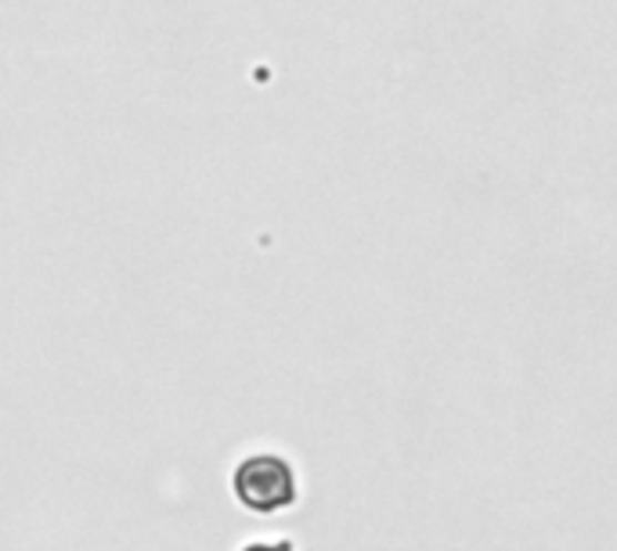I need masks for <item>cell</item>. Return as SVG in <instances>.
<instances>
[{
	"instance_id": "1",
	"label": "cell",
	"mask_w": 617,
	"mask_h": 551,
	"mask_svg": "<svg viewBox=\"0 0 617 551\" xmlns=\"http://www.w3.org/2000/svg\"><path fill=\"white\" fill-rule=\"evenodd\" d=\"M235 498L246 504L250 512H282L296 501V476L293 466L279 455H253L246 458L232 476Z\"/></svg>"
},
{
	"instance_id": "2",
	"label": "cell",
	"mask_w": 617,
	"mask_h": 551,
	"mask_svg": "<svg viewBox=\"0 0 617 551\" xmlns=\"http://www.w3.org/2000/svg\"><path fill=\"white\" fill-rule=\"evenodd\" d=\"M242 551H290V544H246Z\"/></svg>"
}]
</instances>
